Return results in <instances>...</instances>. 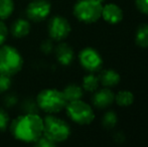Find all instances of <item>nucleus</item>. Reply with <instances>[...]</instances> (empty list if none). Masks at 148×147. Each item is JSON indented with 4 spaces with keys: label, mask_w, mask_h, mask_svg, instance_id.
<instances>
[{
    "label": "nucleus",
    "mask_w": 148,
    "mask_h": 147,
    "mask_svg": "<svg viewBox=\"0 0 148 147\" xmlns=\"http://www.w3.org/2000/svg\"><path fill=\"white\" fill-rule=\"evenodd\" d=\"M14 10L13 0H0V19L4 20L12 14Z\"/></svg>",
    "instance_id": "nucleus-17"
},
{
    "label": "nucleus",
    "mask_w": 148,
    "mask_h": 147,
    "mask_svg": "<svg viewBox=\"0 0 148 147\" xmlns=\"http://www.w3.org/2000/svg\"><path fill=\"white\" fill-rule=\"evenodd\" d=\"M16 99L17 98H16L15 96H13V95H9V96H7L5 98V105L6 106H13V105L17 102Z\"/></svg>",
    "instance_id": "nucleus-27"
},
{
    "label": "nucleus",
    "mask_w": 148,
    "mask_h": 147,
    "mask_svg": "<svg viewBox=\"0 0 148 147\" xmlns=\"http://www.w3.org/2000/svg\"><path fill=\"white\" fill-rule=\"evenodd\" d=\"M64 96L66 98V102H73V101L81 100V98L83 97V90L81 87L77 86V85H69L68 87L64 88V90L62 91Z\"/></svg>",
    "instance_id": "nucleus-14"
},
{
    "label": "nucleus",
    "mask_w": 148,
    "mask_h": 147,
    "mask_svg": "<svg viewBox=\"0 0 148 147\" xmlns=\"http://www.w3.org/2000/svg\"><path fill=\"white\" fill-rule=\"evenodd\" d=\"M57 143H55L53 141H51V139H49L47 137H45V135H41L38 139L35 141V145L38 147H53Z\"/></svg>",
    "instance_id": "nucleus-23"
},
{
    "label": "nucleus",
    "mask_w": 148,
    "mask_h": 147,
    "mask_svg": "<svg viewBox=\"0 0 148 147\" xmlns=\"http://www.w3.org/2000/svg\"><path fill=\"white\" fill-rule=\"evenodd\" d=\"M136 6L141 12L148 14V0H136Z\"/></svg>",
    "instance_id": "nucleus-25"
},
{
    "label": "nucleus",
    "mask_w": 148,
    "mask_h": 147,
    "mask_svg": "<svg viewBox=\"0 0 148 147\" xmlns=\"http://www.w3.org/2000/svg\"><path fill=\"white\" fill-rule=\"evenodd\" d=\"M114 99H115V97L111 91L108 89H103L94 95L93 103L98 108H106L113 103Z\"/></svg>",
    "instance_id": "nucleus-12"
},
{
    "label": "nucleus",
    "mask_w": 148,
    "mask_h": 147,
    "mask_svg": "<svg viewBox=\"0 0 148 147\" xmlns=\"http://www.w3.org/2000/svg\"><path fill=\"white\" fill-rule=\"evenodd\" d=\"M116 101L120 106H129L134 101V96L129 91H121L116 96Z\"/></svg>",
    "instance_id": "nucleus-18"
},
{
    "label": "nucleus",
    "mask_w": 148,
    "mask_h": 147,
    "mask_svg": "<svg viewBox=\"0 0 148 147\" xmlns=\"http://www.w3.org/2000/svg\"><path fill=\"white\" fill-rule=\"evenodd\" d=\"M135 40L138 45L142 47L148 46V24H142L139 26L136 32Z\"/></svg>",
    "instance_id": "nucleus-16"
},
{
    "label": "nucleus",
    "mask_w": 148,
    "mask_h": 147,
    "mask_svg": "<svg viewBox=\"0 0 148 147\" xmlns=\"http://www.w3.org/2000/svg\"><path fill=\"white\" fill-rule=\"evenodd\" d=\"M8 37V28L3 21L0 19V45H2L6 41Z\"/></svg>",
    "instance_id": "nucleus-24"
},
{
    "label": "nucleus",
    "mask_w": 148,
    "mask_h": 147,
    "mask_svg": "<svg viewBox=\"0 0 148 147\" xmlns=\"http://www.w3.org/2000/svg\"><path fill=\"white\" fill-rule=\"evenodd\" d=\"M9 116L6 113L3 109L0 108V131H4L7 129L8 125H9Z\"/></svg>",
    "instance_id": "nucleus-22"
},
{
    "label": "nucleus",
    "mask_w": 148,
    "mask_h": 147,
    "mask_svg": "<svg viewBox=\"0 0 148 147\" xmlns=\"http://www.w3.org/2000/svg\"><path fill=\"white\" fill-rule=\"evenodd\" d=\"M117 123V116L114 112H108L107 114H105V116L103 117V125L106 128L110 129L113 128Z\"/></svg>",
    "instance_id": "nucleus-20"
},
{
    "label": "nucleus",
    "mask_w": 148,
    "mask_h": 147,
    "mask_svg": "<svg viewBox=\"0 0 148 147\" xmlns=\"http://www.w3.org/2000/svg\"><path fill=\"white\" fill-rule=\"evenodd\" d=\"M10 130L14 137L22 142H35L43 134V119L36 113H27L13 120Z\"/></svg>",
    "instance_id": "nucleus-1"
},
{
    "label": "nucleus",
    "mask_w": 148,
    "mask_h": 147,
    "mask_svg": "<svg viewBox=\"0 0 148 147\" xmlns=\"http://www.w3.org/2000/svg\"><path fill=\"white\" fill-rule=\"evenodd\" d=\"M103 0H79L74 7V14L79 20L92 23L102 16Z\"/></svg>",
    "instance_id": "nucleus-5"
},
{
    "label": "nucleus",
    "mask_w": 148,
    "mask_h": 147,
    "mask_svg": "<svg viewBox=\"0 0 148 147\" xmlns=\"http://www.w3.org/2000/svg\"><path fill=\"white\" fill-rule=\"evenodd\" d=\"M71 134L70 126L64 120L53 115H49L43 119V134L55 143L62 142L68 139Z\"/></svg>",
    "instance_id": "nucleus-4"
},
{
    "label": "nucleus",
    "mask_w": 148,
    "mask_h": 147,
    "mask_svg": "<svg viewBox=\"0 0 148 147\" xmlns=\"http://www.w3.org/2000/svg\"><path fill=\"white\" fill-rule=\"evenodd\" d=\"M66 107L68 115L70 116L71 119L81 125L90 124L95 117L91 107L81 100L69 102Z\"/></svg>",
    "instance_id": "nucleus-6"
},
{
    "label": "nucleus",
    "mask_w": 148,
    "mask_h": 147,
    "mask_svg": "<svg viewBox=\"0 0 148 147\" xmlns=\"http://www.w3.org/2000/svg\"><path fill=\"white\" fill-rule=\"evenodd\" d=\"M23 66V59L19 51L10 45L0 47V74L13 76L17 74Z\"/></svg>",
    "instance_id": "nucleus-3"
},
{
    "label": "nucleus",
    "mask_w": 148,
    "mask_h": 147,
    "mask_svg": "<svg viewBox=\"0 0 148 147\" xmlns=\"http://www.w3.org/2000/svg\"><path fill=\"white\" fill-rule=\"evenodd\" d=\"M56 57L62 65L68 66L74 59V51L69 44L62 42L56 49Z\"/></svg>",
    "instance_id": "nucleus-11"
},
{
    "label": "nucleus",
    "mask_w": 148,
    "mask_h": 147,
    "mask_svg": "<svg viewBox=\"0 0 148 147\" xmlns=\"http://www.w3.org/2000/svg\"><path fill=\"white\" fill-rule=\"evenodd\" d=\"M100 81H101L104 86L112 87V86L117 85L119 83V81H120V76H119V74L116 73L115 71L106 70V71L102 72V74L100 75Z\"/></svg>",
    "instance_id": "nucleus-15"
},
{
    "label": "nucleus",
    "mask_w": 148,
    "mask_h": 147,
    "mask_svg": "<svg viewBox=\"0 0 148 147\" xmlns=\"http://www.w3.org/2000/svg\"><path fill=\"white\" fill-rule=\"evenodd\" d=\"M30 32V23L25 19H17L11 26V34L14 37L21 38Z\"/></svg>",
    "instance_id": "nucleus-13"
},
{
    "label": "nucleus",
    "mask_w": 148,
    "mask_h": 147,
    "mask_svg": "<svg viewBox=\"0 0 148 147\" xmlns=\"http://www.w3.org/2000/svg\"><path fill=\"white\" fill-rule=\"evenodd\" d=\"M71 24L62 16H55L49 23V34L55 40H62L70 34Z\"/></svg>",
    "instance_id": "nucleus-7"
},
{
    "label": "nucleus",
    "mask_w": 148,
    "mask_h": 147,
    "mask_svg": "<svg viewBox=\"0 0 148 147\" xmlns=\"http://www.w3.org/2000/svg\"><path fill=\"white\" fill-rule=\"evenodd\" d=\"M99 86V79L94 75H88L84 78L83 81V87L86 91L89 92H94L97 90Z\"/></svg>",
    "instance_id": "nucleus-19"
},
{
    "label": "nucleus",
    "mask_w": 148,
    "mask_h": 147,
    "mask_svg": "<svg viewBox=\"0 0 148 147\" xmlns=\"http://www.w3.org/2000/svg\"><path fill=\"white\" fill-rule=\"evenodd\" d=\"M11 86V80L9 76L0 74V94L8 90Z\"/></svg>",
    "instance_id": "nucleus-21"
},
{
    "label": "nucleus",
    "mask_w": 148,
    "mask_h": 147,
    "mask_svg": "<svg viewBox=\"0 0 148 147\" xmlns=\"http://www.w3.org/2000/svg\"><path fill=\"white\" fill-rule=\"evenodd\" d=\"M51 12V3L47 0H34L28 4L26 15L32 21H41L49 16Z\"/></svg>",
    "instance_id": "nucleus-8"
},
{
    "label": "nucleus",
    "mask_w": 148,
    "mask_h": 147,
    "mask_svg": "<svg viewBox=\"0 0 148 147\" xmlns=\"http://www.w3.org/2000/svg\"><path fill=\"white\" fill-rule=\"evenodd\" d=\"M102 16L110 23H118L123 17V12L119 6L115 4H107L102 9Z\"/></svg>",
    "instance_id": "nucleus-10"
},
{
    "label": "nucleus",
    "mask_w": 148,
    "mask_h": 147,
    "mask_svg": "<svg viewBox=\"0 0 148 147\" xmlns=\"http://www.w3.org/2000/svg\"><path fill=\"white\" fill-rule=\"evenodd\" d=\"M64 93L57 89H45L40 91L36 97L37 107L47 113H58L66 106Z\"/></svg>",
    "instance_id": "nucleus-2"
},
{
    "label": "nucleus",
    "mask_w": 148,
    "mask_h": 147,
    "mask_svg": "<svg viewBox=\"0 0 148 147\" xmlns=\"http://www.w3.org/2000/svg\"><path fill=\"white\" fill-rule=\"evenodd\" d=\"M80 63L88 71H97L102 66V57L96 49L87 47L84 49L79 55Z\"/></svg>",
    "instance_id": "nucleus-9"
},
{
    "label": "nucleus",
    "mask_w": 148,
    "mask_h": 147,
    "mask_svg": "<svg viewBox=\"0 0 148 147\" xmlns=\"http://www.w3.org/2000/svg\"><path fill=\"white\" fill-rule=\"evenodd\" d=\"M40 49H41V51H42L45 53H49L53 49V42H51V40H45L42 43H41Z\"/></svg>",
    "instance_id": "nucleus-26"
}]
</instances>
